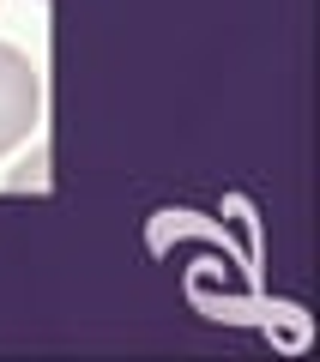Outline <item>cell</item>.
I'll list each match as a JSON object with an SVG mask.
<instances>
[{
  "label": "cell",
  "mask_w": 320,
  "mask_h": 362,
  "mask_svg": "<svg viewBox=\"0 0 320 362\" xmlns=\"http://www.w3.org/2000/svg\"><path fill=\"white\" fill-rule=\"evenodd\" d=\"M42 115V85H37V66L25 61L18 49L0 42V151H13V145L30 139Z\"/></svg>",
  "instance_id": "6da1fadb"
}]
</instances>
